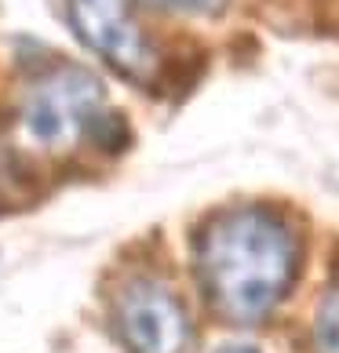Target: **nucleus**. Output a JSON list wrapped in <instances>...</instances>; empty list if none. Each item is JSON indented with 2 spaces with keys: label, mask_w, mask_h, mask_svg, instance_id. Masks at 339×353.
Returning <instances> with one entry per match:
<instances>
[{
  "label": "nucleus",
  "mask_w": 339,
  "mask_h": 353,
  "mask_svg": "<svg viewBox=\"0 0 339 353\" xmlns=\"http://www.w3.org/2000/svg\"><path fill=\"white\" fill-rule=\"evenodd\" d=\"M314 346H318V353H339V277L329 288V295H325V303L318 310Z\"/></svg>",
  "instance_id": "obj_5"
},
{
  "label": "nucleus",
  "mask_w": 339,
  "mask_h": 353,
  "mask_svg": "<svg viewBox=\"0 0 339 353\" xmlns=\"http://www.w3.org/2000/svg\"><path fill=\"white\" fill-rule=\"evenodd\" d=\"M157 8H168V11H182V15H204V11H215L223 0H150Z\"/></svg>",
  "instance_id": "obj_6"
},
{
  "label": "nucleus",
  "mask_w": 339,
  "mask_h": 353,
  "mask_svg": "<svg viewBox=\"0 0 339 353\" xmlns=\"http://www.w3.org/2000/svg\"><path fill=\"white\" fill-rule=\"evenodd\" d=\"M22 128L37 146H70L77 139L102 146L124 142V121L106 106L102 84L77 66H59L41 77V84L26 99Z\"/></svg>",
  "instance_id": "obj_2"
},
{
  "label": "nucleus",
  "mask_w": 339,
  "mask_h": 353,
  "mask_svg": "<svg viewBox=\"0 0 339 353\" xmlns=\"http://www.w3.org/2000/svg\"><path fill=\"white\" fill-rule=\"evenodd\" d=\"M197 270L223 317L259 321L289 295L299 270V241L273 212L238 208L204 226Z\"/></svg>",
  "instance_id": "obj_1"
},
{
  "label": "nucleus",
  "mask_w": 339,
  "mask_h": 353,
  "mask_svg": "<svg viewBox=\"0 0 339 353\" xmlns=\"http://www.w3.org/2000/svg\"><path fill=\"white\" fill-rule=\"evenodd\" d=\"M223 353H259V350H252V346H230V350H223Z\"/></svg>",
  "instance_id": "obj_7"
},
{
  "label": "nucleus",
  "mask_w": 339,
  "mask_h": 353,
  "mask_svg": "<svg viewBox=\"0 0 339 353\" xmlns=\"http://www.w3.org/2000/svg\"><path fill=\"white\" fill-rule=\"evenodd\" d=\"M66 4L77 37L99 59H106L128 81H150L157 70V59H153V48L142 37V30L132 22L128 0H66Z\"/></svg>",
  "instance_id": "obj_4"
},
{
  "label": "nucleus",
  "mask_w": 339,
  "mask_h": 353,
  "mask_svg": "<svg viewBox=\"0 0 339 353\" xmlns=\"http://www.w3.org/2000/svg\"><path fill=\"white\" fill-rule=\"evenodd\" d=\"M113 321L132 353H182L190 343V321L179 299L150 277H135L121 288Z\"/></svg>",
  "instance_id": "obj_3"
}]
</instances>
